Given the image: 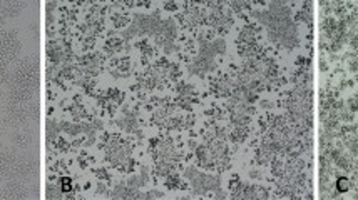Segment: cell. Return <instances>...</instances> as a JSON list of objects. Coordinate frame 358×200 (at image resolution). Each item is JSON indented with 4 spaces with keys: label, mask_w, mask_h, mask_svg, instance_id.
<instances>
[{
    "label": "cell",
    "mask_w": 358,
    "mask_h": 200,
    "mask_svg": "<svg viewBox=\"0 0 358 200\" xmlns=\"http://www.w3.org/2000/svg\"><path fill=\"white\" fill-rule=\"evenodd\" d=\"M336 187H338V190H340V192H346V190L350 188V182H348L346 178H340V180H338V184H336Z\"/></svg>",
    "instance_id": "cell-1"
},
{
    "label": "cell",
    "mask_w": 358,
    "mask_h": 200,
    "mask_svg": "<svg viewBox=\"0 0 358 200\" xmlns=\"http://www.w3.org/2000/svg\"><path fill=\"white\" fill-rule=\"evenodd\" d=\"M70 190V185H69V178H64V192Z\"/></svg>",
    "instance_id": "cell-2"
}]
</instances>
